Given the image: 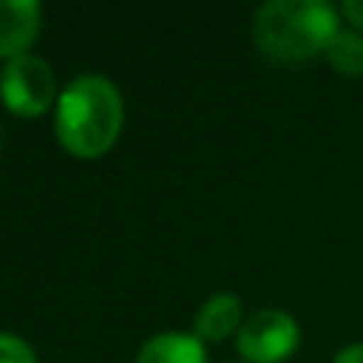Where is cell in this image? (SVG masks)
<instances>
[{
	"mask_svg": "<svg viewBox=\"0 0 363 363\" xmlns=\"http://www.w3.org/2000/svg\"><path fill=\"white\" fill-rule=\"evenodd\" d=\"M125 125V102L112 80L83 74L57 96L55 131L61 147L77 160H99L112 150Z\"/></svg>",
	"mask_w": 363,
	"mask_h": 363,
	"instance_id": "cell-1",
	"label": "cell"
},
{
	"mask_svg": "<svg viewBox=\"0 0 363 363\" xmlns=\"http://www.w3.org/2000/svg\"><path fill=\"white\" fill-rule=\"evenodd\" d=\"M338 13L322 0H271L252 19V38L271 61H309L338 35Z\"/></svg>",
	"mask_w": 363,
	"mask_h": 363,
	"instance_id": "cell-2",
	"label": "cell"
},
{
	"mask_svg": "<svg viewBox=\"0 0 363 363\" xmlns=\"http://www.w3.org/2000/svg\"><path fill=\"white\" fill-rule=\"evenodd\" d=\"M0 99L19 118H38L51 106H57V80L51 64L35 55H23L6 61L0 74Z\"/></svg>",
	"mask_w": 363,
	"mask_h": 363,
	"instance_id": "cell-3",
	"label": "cell"
},
{
	"mask_svg": "<svg viewBox=\"0 0 363 363\" xmlns=\"http://www.w3.org/2000/svg\"><path fill=\"white\" fill-rule=\"evenodd\" d=\"M236 345L249 363H284L300 345V325L284 309H258L242 322Z\"/></svg>",
	"mask_w": 363,
	"mask_h": 363,
	"instance_id": "cell-4",
	"label": "cell"
},
{
	"mask_svg": "<svg viewBox=\"0 0 363 363\" xmlns=\"http://www.w3.org/2000/svg\"><path fill=\"white\" fill-rule=\"evenodd\" d=\"M42 29V6L35 0H0V57L29 55Z\"/></svg>",
	"mask_w": 363,
	"mask_h": 363,
	"instance_id": "cell-5",
	"label": "cell"
},
{
	"mask_svg": "<svg viewBox=\"0 0 363 363\" xmlns=\"http://www.w3.org/2000/svg\"><path fill=\"white\" fill-rule=\"evenodd\" d=\"M242 322V303L233 294H217L198 309L194 315V335L201 341H223Z\"/></svg>",
	"mask_w": 363,
	"mask_h": 363,
	"instance_id": "cell-6",
	"label": "cell"
},
{
	"mask_svg": "<svg viewBox=\"0 0 363 363\" xmlns=\"http://www.w3.org/2000/svg\"><path fill=\"white\" fill-rule=\"evenodd\" d=\"M138 363H207V351L198 335L163 332L140 347Z\"/></svg>",
	"mask_w": 363,
	"mask_h": 363,
	"instance_id": "cell-7",
	"label": "cell"
},
{
	"mask_svg": "<svg viewBox=\"0 0 363 363\" xmlns=\"http://www.w3.org/2000/svg\"><path fill=\"white\" fill-rule=\"evenodd\" d=\"M328 64L345 77H360L363 74V38L357 32H338L325 51Z\"/></svg>",
	"mask_w": 363,
	"mask_h": 363,
	"instance_id": "cell-8",
	"label": "cell"
},
{
	"mask_svg": "<svg viewBox=\"0 0 363 363\" xmlns=\"http://www.w3.org/2000/svg\"><path fill=\"white\" fill-rule=\"evenodd\" d=\"M0 363H38L35 351L16 335L0 332Z\"/></svg>",
	"mask_w": 363,
	"mask_h": 363,
	"instance_id": "cell-9",
	"label": "cell"
},
{
	"mask_svg": "<svg viewBox=\"0 0 363 363\" xmlns=\"http://www.w3.org/2000/svg\"><path fill=\"white\" fill-rule=\"evenodd\" d=\"M341 13L347 16V23H351V26L363 29V0H347V4L341 6Z\"/></svg>",
	"mask_w": 363,
	"mask_h": 363,
	"instance_id": "cell-10",
	"label": "cell"
},
{
	"mask_svg": "<svg viewBox=\"0 0 363 363\" xmlns=\"http://www.w3.org/2000/svg\"><path fill=\"white\" fill-rule=\"evenodd\" d=\"M335 363H363V345H354V347H345V351L335 357Z\"/></svg>",
	"mask_w": 363,
	"mask_h": 363,
	"instance_id": "cell-11",
	"label": "cell"
}]
</instances>
